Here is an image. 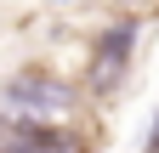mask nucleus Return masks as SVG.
Instances as JSON below:
<instances>
[{"mask_svg": "<svg viewBox=\"0 0 159 153\" xmlns=\"http://www.w3.org/2000/svg\"><path fill=\"white\" fill-rule=\"evenodd\" d=\"M131 46H136V23H119V28H108L102 40H97V57H91V91L97 97H108L119 85V74L131 63Z\"/></svg>", "mask_w": 159, "mask_h": 153, "instance_id": "1", "label": "nucleus"}, {"mask_svg": "<svg viewBox=\"0 0 159 153\" xmlns=\"http://www.w3.org/2000/svg\"><path fill=\"white\" fill-rule=\"evenodd\" d=\"M11 97H17V102H29V108H63V102H68V91L40 85V80H34V85H29V80H17V85H11Z\"/></svg>", "mask_w": 159, "mask_h": 153, "instance_id": "2", "label": "nucleus"}, {"mask_svg": "<svg viewBox=\"0 0 159 153\" xmlns=\"http://www.w3.org/2000/svg\"><path fill=\"white\" fill-rule=\"evenodd\" d=\"M142 153H159V130H153V136H148V147H142Z\"/></svg>", "mask_w": 159, "mask_h": 153, "instance_id": "3", "label": "nucleus"}]
</instances>
